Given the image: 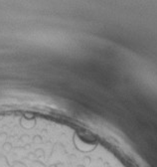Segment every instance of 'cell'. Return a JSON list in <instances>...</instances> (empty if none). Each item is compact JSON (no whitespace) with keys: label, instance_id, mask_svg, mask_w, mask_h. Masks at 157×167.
<instances>
[{"label":"cell","instance_id":"3957f363","mask_svg":"<svg viewBox=\"0 0 157 167\" xmlns=\"http://www.w3.org/2000/svg\"><path fill=\"white\" fill-rule=\"evenodd\" d=\"M34 152H35V154L39 159L45 157V150L43 149V148H36V149L34 150Z\"/></svg>","mask_w":157,"mask_h":167},{"label":"cell","instance_id":"277c9868","mask_svg":"<svg viewBox=\"0 0 157 167\" xmlns=\"http://www.w3.org/2000/svg\"><path fill=\"white\" fill-rule=\"evenodd\" d=\"M11 167H28V166L26 165V163L20 161V160H14V161L12 162Z\"/></svg>","mask_w":157,"mask_h":167},{"label":"cell","instance_id":"52a82bcc","mask_svg":"<svg viewBox=\"0 0 157 167\" xmlns=\"http://www.w3.org/2000/svg\"><path fill=\"white\" fill-rule=\"evenodd\" d=\"M84 162L86 163V164H90V163H91V158L89 156L84 157Z\"/></svg>","mask_w":157,"mask_h":167},{"label":"cell","instance_id":"8992f818","mask_svg":"<svg viewBox=\"0 0 157 167\" xmlns=\"http://www.w3.org/2000/svg\"><path fill=\"white\" fill-rule=\"evenodd\" d=\"M48 167H64V164L63 163H54V164H51V165H49Z\"/></svg>","mask_w":157,"mask_h":167},{"label":"cell","instance_id":"6da1fadb","mask_svg":"<svg viewBox=\"0 0 157 167\" xmlns=\"http://www.w3.org/2000/svg\"><path fill=\"white\" fill-rule=\"evenodd\" d=\"M13 144L11 143L10 141H7L6 140L5 142H3V144H2V150L4 151V152L6 153H9V152H11L12 150H13Z\"/></svg>","mask_w":157,"mask_h":167},{"label":"cell","instance_id":"5b68a950","mask_svg":"<svg viewBox=\"0 0 157 167\" xmlns=\"http://www.w3.org/2000/svg\"><path fill=\"white\" fill-rule=\"evenodd\" d=\"M32 167H48L45 163H43L42 161H40L39 159L34 160L32 161Z\"/></svg>","mask_w":157,"mask_h":167},{"label":"cell","instance_id":"7a4b0ae2","mask_svg":"<svg viewBox=\"0 0 157 167\" xmlns=\"http://www.w3.org/2000/svg\"><path fill=\"white\" fill-rule=\"evenodd\" d=\"M32 142L34 144H41L43 143V137L40 134H35L32 137Z\"/></svg>","mask_w":157,"mask_h":167},{"label":"cell","instance_id":"ba28073f","mask_svg":"<svg viewBox=\"0 0 157 167\" xmlns=\"http://www.w3.org/2000/svg\"><path fill=\"white\" fill-rule=\"evenodd\" d=\"M77 167H86L85 165H82V164H80V165H78V166H77Z\"/></svg>","mask_w":157,"mask_h":167}]
</instances>
